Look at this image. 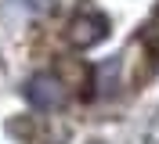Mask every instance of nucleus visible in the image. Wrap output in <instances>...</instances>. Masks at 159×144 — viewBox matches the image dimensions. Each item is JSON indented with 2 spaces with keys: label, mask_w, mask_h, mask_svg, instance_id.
<instances>
[{
  "label": "nucleus",
  "mask_w": 159,
  "mask_h": 144,
  "mask_svg": "<svg viewBox=\"0 0 159 144\" xmlns=\"http://www.w3.org/2000/svg\"><path fill=\"white\" fill-rule=\"evenodd\" d=\"M29 101L40 105V108H58L61 105V86L54 83L51 76H40V79L29 83Z\"/></svg>",
  "instance_id": "obj_1"
}]
</instances>
